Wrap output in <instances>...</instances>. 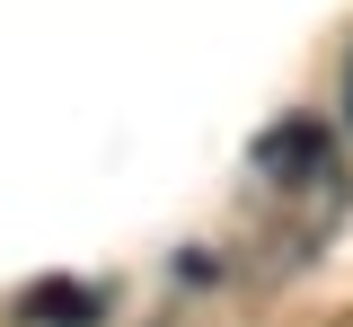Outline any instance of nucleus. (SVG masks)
<instances>
[{
    "mask_svg": "<svg viewBox=\"0 0 353 327\" xmlns=\"http://www.w3.org/2000/svg\"><path fill=\"white\" fill-rule=\"evenodd\" d=\"M345 115H353V71H345Z\"/></svg>",
    "mask_w": 353,
    "mask_h": 327,
    "instance_id": "1",
    "label": "nucleus"
}]
</instances>
